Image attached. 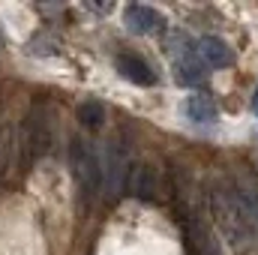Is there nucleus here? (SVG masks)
Wrapping results in <instances>:
<instances>
[{
  "label": "nucleus",
  "mask_w": 258,
  "mask_h": 255,
  "mask_svg": "<svg viewBox=\"0 0 258 255\" xmlns=\"http://www.w3.org/2000/svg\"><path fill=\"white\" fill-rule=\"evenodd\" d=\"M210 213L234 252H249L258 246V225L252 222L246 204L240 201L234 183L216 186L210 192Z\"/></svg>",
  "instance_id": "1"
},
{
  "label": "nucleus",
  "mask_w": 258,
  "mask_h": 255,
  "mask_svg": "<svg viewBox=\"0 0 258 255\" xmlns=\"http://www.w3.org/2000/svg\"><path fill=\"white\" fill-rule=\"evenodd\" d=\"M69 171H72V180H75L78 201L87 213L102 195V159H99V150L90 138L75 135L69 141Z\"/></svg>",
  "instance_id": "2"
},
{
  "label": "nucleus",
  "mask_w": 258,
  "mask_h": 255,
  "mask_svg": "<svg viewBox=\"0 0 258 255\" xmlns=\"http://www.w3.org/2000/svg\"><path fill=\"white\" fill-rule=\"evenodd\" d=\"M54 144V129H51V108L45 102H36L24 123H21V135H18V150H21V162L30 168L36 165Z\"/></svg>",
  "instance_id": "3"
},
{
  "label": "nucleus",
  "mask_w": 258,
  "mask_h": 255,
  "mask_svg": "<svg viewBox=\"0 0 258 255\" xmlns=\"http://www.w3.org/2000/svg\"><path fill=\"white\" fill-rule=\"evenodd\" d=\"M99 159H102V192H108V198H120L126 192V174L132 165L126 147L117 138H111L99 150Z\"/></svg>",
  "instance_id": "4"
},
{
  "label": "nucleus",
  "mask_w": 258,
  "mask_h": 255,
  "mask_svg": "<svg viewBox=\"0 0 258 255\" xmlns=\"http://www.w3.org/2000/svg\"><path fill=\"white\" fill-rule=\"evenodd\" d=\"M171 51H174V75H177L180 84H186V87H201V84H207L210 69L198 60V54H195V39H189L186 33H177Z\"/></svg>",
  "instance_id": "5"
},
{
  "label": "nucleus",
  "mask_w": 258,
  "mask_h": 255,
  "mask_svg": "<svg viewBox=\"0 0 258 255\" xmlns=\"http://www.w3.org/2000/svg\"><path fill=\"white\" fill-rule=\"evenodd\" d=\"M126 192H129V195H135L138 201H153V198H156V192H159L156 168H153V165H147V162H135V165H129Z\"/></svg>",
  "instance_id": "6"
},
{
  "label": "nucleus",
  "mask_w": 258,
  "mask_h": 255,
  "mask_svg": "<svg viewBox=\"0 0 258 255\" xmlns=\"http://www.w3.org/2000/svg\"><path fill=\"white\" fill-rule=\"evenodd\" d=\"M195 54H198V60L207 66V69H222V66L234 63L231 48L219 36H201V39H195Z\"/></svg>",
  "instance_id": "7"
},
{
  "label": "nucleus",
  "mask_w": 258,
  "mask_h": 255,
  "mask_svg": "<svg viewBox=\"0 0 258 255\" xmlns=\"http://www.w3.org/2000/svg\"><path fill=\"white\" fill-rule=\"evenodd\" d=\"M126 27L132 33H162V30H165V18H162V12H156L153 6L132 3L126 9Z\"/></svg>",
  "instance_id": "8"
},
{
  "label": "nucleus",
  "mask_w": 258,
  "mask_h": 255,
  "mask_svg": "<svg viewBox=\"0 0 258 255\" xmlns=\"http://www.w3.org/2000/svg\"><path fill=\"white\" fill-rule=\"evenodd\" d=\"M114 66H117V72H120L126 81L138 84V87L156 84V72L150 69L147 60H141L138 54H117V57H114Z\"/></svg>",
  "instance_id": "9"
},
{
  "label": "nucleus",
  "mask_w": 258,
  "mask_h": 255,
  "mask_svg": "<svg viewBox=\"0 0 258 255\" xmlns=\"http://www.w3.org/2000/svg\"><path fill=\"white\" fill-rule=\"evenodd\" d=\"M186 117H189L192 123H213V120L219 117L216 102H213L207 93H192V96L186 99Z\"/></svg>",
  "instance_id": "10"
},
{
  "label": "nucleus",
  "mask_w": 258,
  "mask_h": 255,
  "mask_svg": "<svg viewBox=\"0 0 258 255\" xmlns=\"http://www.w3.org/2000/svg\"><path fill=\"white\" fill-rule=\"evenodd\" d=\"M78 120H81V126H87V129L102 126V123H105V105L96 102V99L81 102V105H78Z\"/></svg>",
  "instance_id": "11"
},
{
  "label": "nucleus",
  "mask_w": 258,
  "mask_h": 255,
  "mask_svg": "<svg viewBox=\"0 0 258 255\" xmlns=\"http://www.w3.org/2000/svg\"><path fill=\"white\" fill-rule=\"evenodd\" d=\"M252 111H255V114H258V93H255V96H252Z\"/></svg>",
  "instance_id": "12"
}]
</instances>
